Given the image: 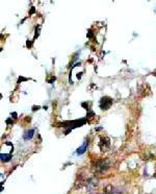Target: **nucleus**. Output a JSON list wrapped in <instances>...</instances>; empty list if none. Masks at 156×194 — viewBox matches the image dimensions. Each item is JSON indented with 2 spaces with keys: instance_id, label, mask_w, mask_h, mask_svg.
I'll return each instance as SVG.
<instances>
[{
  "instance_id": "0eeeda50",
  "label": "nucleus",
  "mask_w": 156,
  "mask_h": 194,
  "mask_svg": "<svg viewBox=\"0 0 156 194\" xmlns=\"http://www.w3.org/2000/svg\"><path fill=\"white\" fill-rule=\"evenodd\" d=\"M33 134H34V130L33 129H30V130H27V131H25V134H24V136H23V138L25 140H28V139H31L32 138V136H33Z\"/></svg>"
},
{
  "instance_id": "7ed1b4c3",
  "label": "nucleus",
  "mask_w": 156,
  "mask_h": 194,
  "mask_svg": "<svg viewBox=\"0 0 156 194\" xmlns=\"http://www.w3.org/2000/svg\"><path fill=\"white\" fill-rule=\"evenodd\" d=\"M110 146V141L109 138L107 137H101L100 138V142H99V147H100L101 151H106Z\"/></svg>"
},
{
  "instance_id": "1a4fd4ad",
  "label": "nucleus",
  "mask_w": 156,
  "mask_h": 194,
  "mask_svg": "<svg viewBox=\"0 0 156 194\" xmlns=\"http://www.w3.org/2000/svg\"><path fill=\"white\" fill-rule=\"evenodd\" d=\"M88 37H89V38H93V32H92V30H89V33H88Z\"/></svg>"
},
{
  "instance_id": "423d86ee",
  "label": "nucleus",
  "mask_w": 156,
  "mask_h": 194,
  "mask_svg": "<svg viewBox=\"0 0 156 194\" xmlns=\"http://www.w3.org/2000/svg\"><path fill=\"white\" fill-rule=\"evenodd\" d=\"M113 193H115V191H113V188L111 185L106 186L103 190V194H113Z\"/></svg>"
},
{
  "instance_id": "f257e3e1",
  "label": "nucleus",
  "mask_w": 156,
  "mask_h": 194,
  "mask_svg": "<svg viewBox=\"0 0 156 194\" xmlns=\"http://www.w3.org/2000/svg\"><path fill=\"white\" fill-rule=\"evenodd\" d=\"M111 166L108 159H98L93 162V171L95 173H103Z\"/></svg>"
},
{
  "instance_id": "9d476101",
  "label": "nucleus",
  "mask_w": 156,
  "mask_h": 194,
  "mask_svg": "<svg viewBox=\"0 0 156 194\" xmlns=\"http://www.w3.org/2000/svg\"><path fill=\"white\" fill-rule=\"evenodd\" d=\"M155 177H156V172H155Z\"/></svg>"
},
{
  "instance_id": "20e7f679",
  "label": "nucleus",
  "mask_w": 156,
  "mask_h": 194,
  "mask_svg": "<svg viewBox=\"0 0 156 194\" xmlns=\"http://www.w3.org/2000/svg\"><path fill=\"white\" fill-rule=\"evenodd\" d=\"M87 183H88V181L86 179V177H84L83 175H81V174H79L77 176V179L75 182V188H77V189L81 188L83 185H87Z\"/></svg>"
},
{
  "instance_id": "f03ea898",
  "label": "nucleus",
  "mask_w": 156,
  "mask_h": 194,
  "mask_svg": "<svg viewBox=\"0 0 156 194\" xmlns=\"http://www.w3.org/2000/svg\"><path fill=\"white\" fill-rule=\"evenodd\" d=\"M112 105V99L110 97H107V96H104L101 98L100 100V108L102 111H106L110 108V106Z\"/></svg>"
},
{
  "instance_id": "6e6552de",
  "label": "nucleus",
  "mask_w": 156,
  "mask_h": 194,
  "mask_svg": "<svg viewBox=\"0 0 156 194\" xmlns=\"http://www.w3.org/2000/svg\"><path fill=\"white\" fill-rule=\"evenodd\" d=\"M1 161L2 162H9L10 160H11V155H3V154H1Z\"/></svg>"
},
{
  "instance_id": "39448f33",
  "label": "nucleus",
  "mask_w": 156,
  "mask_h": 194,
  "mask_svg": "<svg viewBox=\"0 0 156 194\" xmlns=\"http://www.w3.org/2000/svg\"><path fill=\"white\" fill-rule=\"evenodd\" d=\"M87 147H88V142L86 141V142H84V143L82 144V146H80L79 148L77 149V154H78V155H82L83 152L87 150Z\"/></svg>"
}]
</instances>
